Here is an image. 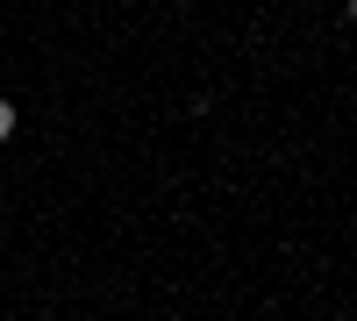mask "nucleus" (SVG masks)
Wrapping results in <instances>:
<instances>
[{"instance_id": "nucleus-1", "label": "nucleus", "mask_w": 357, "mask_h": 321, "mask_svg": "<svg viewBox=\"0 0 357 321\" xmlns=\"http://www.w3.org/2000/svg\"><path fill=\"white\" fill-rule=\"evenodd\" d=\"M8 136H15V107L0 100V143H8Z\"/></svg>"}]
</instances>
